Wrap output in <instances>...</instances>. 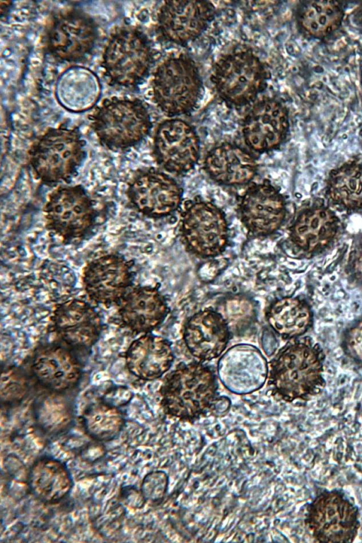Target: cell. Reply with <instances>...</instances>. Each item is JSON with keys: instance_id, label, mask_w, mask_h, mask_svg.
<instances>
[{"instance_id": "6da1fadb", "label": "cell", "mask_w": 362, "mask_h": 543, "mask_svg": "<svg viewBox=\"0 0 362 543\" xmlns=\"http://www.w3.org/2000/svg\"><path fill=\"white\" fill-rule=\"evenodd\" d=\"M325 359L323 349L311 337L290 340L269 364L268 384L274 395L292 402L320 394L325 386Z\"/></svg>"}, {"instance_id": "7a4b0ae2", "label": "cell", "mask_w": 362, "mask_h": 543, "mask_svg": "<svg viewBox=\"0 0 362 543\" xmlns=\"http://www.w3.org/2000/svg\"><path fill=\"white\" fill-rule=\"evenodd\" d=\"M216 377L201 362L180 363L165 376L160 389L165 414L194 422L210 412L217 397Z\"/></svg>"}, {"instance_id": "3957f363", "label": "cell", "mask_w": 362, "mask_h": 543, "mask_svg": "<svg viewBox=\"0 0 362 543\" xmlns=\"http://www.w3.org/2000/svg\"><path fill=\"white\" fill-rule=\"evenodd\" d=\"M86 142L74 128H49L28 151V163L36 179L45 185L69 183L86 157Z\"/></svg>"}, {"instance_id": "277c9868", "label": "cell", "mask_w": 362, "mask_h": 543, "mask_svg": "<svg viewBox=\"0 0 362 543\" xmlns=\"http://www.w3.org/2000/svg\"><path fill=\"white\" fill-rule=\"evenodd\" d=\"M268 69L247 47L228 52L214 65L211 81L219 98L231 107L254 103L267 86Z\"/></svg>"}, {"instance_id": "5b68a950", "label": "cell", "mask_w": 362, "mask_h": 543, "mask_svg": "<svg viewBox=\"0 0 362 543\" xmlns=\"http://www.w3.org/2000/svg\"><path fill=\"white\" fill-rule=\"evenodd\" d=\"M153 99L166 115L192 112L203 92V82L195 62L186 54L173 55L161 62L152 80Z\"/></svg>"}, {"instance_id": "8992f818", "label": "cell", "mask_w": 362, "mask_h": 543, "mask_svg": "<svg viewBox=\"0 0 362 543\" xmlns=\"http://www.w3.org/2000/svg\"><path fill=\"white\" fill-rule=\"evenodd\" d=\"M91 120L101 145L115 151L138 145L152 127L148 109L139 99H106L91 116Z\"/></svg>"}, {"instance_id": "52a82bcc", "label": "cell", "mask_w": 362, "mask_h": 543, "mask_svg": "<svg viewBox=\"0 0 362 543\" xmlns=\"http://www.w3.org/2000/svg\"><path fill=\"white\" fill-rule=\"evenodd\" d=\"M43 212L46 228L65 244L90 237L98 219L93 200L81 185H62L48 196Z\"/></svg>"}, {"instance_id": "ba28073f", "label": "cell", "mask_w": 362, "mask_h": 543, "mask_svg": "<svg viewBox=\"0 0 362 543\" xmlns=\"http://www.w3.org/2000/svg\"><path fill=\"white\" fill-rule=\"evenodd\" d=\"M178 235L187 252L201 258H211L228 247L229 228L218 206L202 198H194L183 203Z\"/></svg>"}, {"instance_id": "9c48e42d", "label": "cell", "mask_w": 362, "mask_h": 543, "mask_svg": "<svg viewBox=\"0 0 362 543\" xmlns=\"http://www.w3.org/2000/svg\"><path fill=\"white\" fill-rule=\"evenodd\" d=\"M153 63V51L146 35L137 28L124 26L110 35L102 66L112 84L135 88L148 76Z\"/></svg>"}, {"instance_id": "30bf717a", "label": "cell", "mask_w": 362, "mask_h": 543, "mask_svg": "<svg viewBox=\"0 0 362 543\" xmlns=\"http://www.w3.org/2000/svg\"><path fill=\"white\" fill-rule=\"evenodd\" d=\"M341 231V220L334 209L316 199L300 209L291 221L286 250L295 258H313L329 248Z\"/></svg>"}, {"instance_id": "8fae6325", "label": "cell", "mask_w": 362, "mask_h": 543, "mask_svg": "<svg viewBox=\"0 0 362 543\" xmlns=\"http://www.w3.org/2000/svg\"><path fill=\"white\" fill-rule=\"evenodd\" d=\"M305 522L317 542H351L360 527L358 508L338 491H325L308 504Z\"/></svg>"}, {"instance_id": "7c38bea8", "label": "cell", "mask_w": 362, "mask_h": 543, "mask_svg": "<svg viewBox=\"0 0 362 543\" xmlns=\"http://www.w3.org/2000/svg\"><path fill=\"white\" fill-rule=\"evenodd\" d=\"M178 182L155 168L137 170L128 183L126 196L129 206L150 218L170 216L182 202Z\"/></svg>"}, {"instance_id": "4fadbf2b", "label": "cell", "mask_w": 362, "mask_h": 543, "mask_svg": "<svg viewBox=\"0 0 362 543\" xmlns=\"http://www.w3.org/2000/svg\"><path fill=\"white\" fill-rule=\"evenodd\" d=\"M237 213L248 235L255 238L276 233L286 218L284 195L269 180L252 182L237 199Z\"/></svg>"}, {"instance_id": "5bb4252c", "label": "cell", "mask_w": 362, "mask_h": 543, "mask_svg": "<svg viewBox=\"0 0 362 543\" xmlns=\"http://www.w3.org/2000/svg\"><path fill=\"white\" fill-rule=\"evenodd\" d=\"M157 164L174 175L192 170L200 156V141L194 128L180 119H169L157 127L153 142Z\"/></svg>"}, {"instance_id": "9a60e30c", "label": "cell", "mask_w": 362, "mask_h": 543, "mask_svg": "<svg viewBox=\"0 0 362 543\" xmlns=\"http://www.w3.org/2000/svg\"><path fill=\"white\" fill-rule=\"evenodd\" d=\"M95 21L78 10L56 15L46 34L47 49L56 59L77 62L85 59L93 51L97 40Z\"/></svg>"}, {"instance_id": "2e32d148", "label": "cell", "mask_w": 362, "mask_h": 543, "mask_svg": "<svg viewBox=\"0 0 362 543\" xmlns=\"http://www.w3.org/2000/svg\"><path fill=\"white\" fill-rule=\"evenodd\" d=\"M289 129L288 110L274 97H265L256 102L241 123L245 145L258 153L279 148L286 141Z\"/></svg>"}, {"instance_id": "e0dca14e", "label": "cell", "mask_w": 362, "mask_h": 543, "mask_svg": "<svg viewBox=\"0 0 362 543\" xmlns=\"http://www.w3.org/2000/svg\"><path fill=\"white\" fill-rule=\"evenodd\" d=\"M214 4L207 1H168L158 10L156 33L165 42L184 46L198 38L215 16Z\"/></svg>"}, {"instance_id": "ac0fdd59", "label": "cell", "mask_w": 362, "mask_h": 543, "mask_svg": "<svg viewBox=\"0 0 362 543\" xmlns=\"http://www.w3.org/2000/svg\"><path fill=\"white\" fill-rule=\"evenodd\" d=\"M133 266L119 254L110 253L89 262L82 274L90 299L106 306L117 303L132 288Z\"/></svg>"}, {"instance_id": "d6986e66", "label": "cell", "mask_w": 362, "mask_h": 543, "mask_svg": "<svg viewBox=\"0 0 362 543\" xmlns=\"http://www.w3.org/2000/svg\"><path fill=\"white\" fill-rule=\"evenodd\" d=\"M30 370L38 384L58 394L75 388L83 373L75 352L62 343L38 346L31 358Z\"/></svg>"}, {"instance_id": "ffe728a7", "label": "cell", "mask_w": 362, "mask_h": 543, "mask_svg": "<svg viewBox=\"0 0 362 543\" xmlns=\"http://www.w3.org/2000/svg\"><path fill=\"white\" fill-rule=\"evenodd\" d=\"M52 321L61 343L74 352L89 350L98 340L102 330L99 314L88 303L80 299L58 304Z\"/></svg>"}, {"instance_id": "44dd1931", "label": "cell", "mask_w": 362, "mask_h": 543, "mask_svg": "<svg viewBox=\"0 0 362 543\" xmlns=\"http://www.w3.org/2000/svg\"><path fill=\"white\" fill-rule=\"evenodd\" d=\"M218 374L230 392L245 395L260 389L268 378L269 365L255 346L237 344L221 357Z\"/></svg>"}, {"instance_id": "7402d4cb", "label": "cell", "mask_w": 362, "mask_h": 543, "mask_svg": "<svg viewBox=\"0 0 362 543\" xmlns=\"http://www.w3.org/2000/svg\"><path fill=\"white\" fill-rule=\"evenodd\" d=\"M203 169L211 180L220 185L240 187L252 183L257 174L258 164L245 148L225 141L207 152Z\"/></svg>"}, {"instance_id": "603a6c76", "label": "cell", "mask_w": 362, "mask_h": 543, "mask_svg": "<svg viewBox=\"0 0 362 543\" xmlns=\"http://www.w3.org/2000/svg\"><path fill=\"white\" fill-rule=\"evenodd\" d=\"M230 335L222 315L211 308L192 315L183 327L185 344L199 361H211L221 355Z\"/></svg>"}, {"instance_id": "cb8c5ba5", "label": "cell", "mask_w": 362, "mask_h": 543, "mask_svg": "<svg viewBox=\"0 0 362 543\" xmlns=\"http://www.w3.org/2000/svg\"><path fill=\"white\" fill-rule=\"evenodd\" d=\"M122 324L134 334H147L159 327L169 308L165 297L151 286L132 287L119 302Z\"/></svg>"}, {"instance_id": "d4e9b609", "label": "cell", "mask_w": 362, "mask_h": 543, "mask_svg": "<svg viewBox=\"0 0 362 543\" xmlns=\"http://www.w3.org/2000/svg\"><path fill=\"white\" fill-rule=\"evenodd\" d=\"M124 358L126 366L133 375L143 380H153L170 369L174 355L167 339L147 333L131 343Z\"/></svg>"}, {"instance_id": "484cf974", "label": "cell", "mask_w": 362, "mask_h": 543, "mask_svg": "<svg viewBox=\"0 0 362 543\" xmlns=\"http://www.w3.org/2000/svg\"><path fill=\"white\" fill-rule=\"evenodd\" d=\"M324 195L332 209L346 214L362 212V161L349 160L331 170Z\"/></svg>"}, {"instance_id": "4316f807", "label": "cell", "mask_w": 362, "mask_h": 543, "mask_svg": "<svg viewBox=\"0 0 362 543\" xmlns=\"http://www.w3.org/2000/svg\"><path fill=\"white\" fill-rule=\"evenodd\" d=\"M58 103L72 112H83L92 108L99 100L101 84L90 69L73 66L62 73L55 88Z\"/></svg>"}, {"instance_id": "83f0119b", "label": "cell", "mask_w": 362, "mask_h": 543, "mask_svg": "<svg viewBox=\"0 0 362 543\" xmlns=\"http://www.w3.org/2000/svg\"><path fill=\"white\" fill-rule=\"evenodd\" d=\"M294 15L297 28L303 36L321 40L341 27L344 6L336 1H303L296 5Z\"/></svg>"}, {"instance_id": "f1b7e54d", "label": "cell", "mask_w": 362, "mask_h": 543, "mask_svg": "<svg viewBox=\"0 0 362 543\" xmlns=\"http://www.w3.org/2000/svg\"><path fill=\"white\" fill-rule=\"evenodd\" d=\"M73 479L66 466L49 456L37 459L28 474L33 494L43 503L54 504L64 498L73 487Z\"/></svg>"}, {"instance_id": "f546056e", "label": "cell", "mask_w": 362, "mask_h": 543, "mask_svg": "<svg viewBox=\"0 0 362 543\" xmlns=\"http://www.w3.org/2000/svg\"><path fill=\"white\" fill-rule=\"evenodd\" d=\"M265 316L272 329L284 339L303 337L313 325L312 308L300 297L286 296L274 300Z\"/></svg>"}, {"instance_id": "4dcf8cb0", "label": "cell", "mask_w": 362, "mask_h": 543, "mask_svg": "<svg viewBox=\"0 0 362 543\" xmlns=\"http://www.w3.org/2000/svg\"><path fill=\"white\" fill-rule=\"evenodd\" d=\"M82 424L90 438L105 442L113 440L119 434L125 419L119 407L102 400L91 404L85 409Z\"/></svg>"}, {"instance_id": "1f68e13d", "label": "cell", "mask_w": 362, "mask_h": 543, "mask_svg": "<svg viewBox=\"0 0 362 543\" xmlns=\"http://www.w3.org/2000/svg\"><path fill=\"white\" fill-rule=\"evenodd\" d=\"M223 317L231 334H240L255 322L256 308L246 296L235 294L223 298L216 310Z\"/></svg>"}, {"instance_id": "d6a6232c", "label": "cell", "mask_w": 362, "mask_h": 543, "mask_svg": "<svg viewBox=\"0 0 362 543\" xmlns=\"http://www.w3.org/2000/svg\"><path fill=\"white\" fill-rule=\"evenodd\" d=\"M62 401L42 402L36 412L37 425L48 435H57L69 429L72 422L69 407Z\"/></svg>"}, {"instance_id": "836d02e7", "label": "cell", "mask_w": 362, "mask_h": 543, "mask_svg": "<svg viewBox=\"0 0 362 543\" xmlns=\"http://www.w3.org/2000/svg\"><path fill=\"white\" fill-rule=\"evenodd\" d=\"M28 388L27 380L23 373L17 368H7L1 376V400L13 402L21 400Z\"/></svg>"}, {"instance_id": "e575fe53", "label": "cell", "mask_w": 362, "mask_h": 543, "mask_svg": "<svg viewBox=\"0 0 362 543\" xmlns=\"http://www.w3.org/2000/svg\"><path fill=\"white\" fill-rule=\"evenodd\" d=\"M341 346L351 361L362 365V319L355 320L346 328L342 334Z\"/></svg>"}, {"instance_id": "d590c367", "label": "cell", "mask_w": 362, "mask_h": 543, "mask_svg": "<svg viewBox=\"0 0 362 543\" xmlns=\"http://www.w3.org/2000/svg\"><path fill=\"white\" fill-rule=\"evenodd\" d=\"M168 476L163 471H153L143 479L141 492L146 501L157 503L163 498L168 488Z\"/></svg>"}, {"instance_id": "8d00e7d4", "label": "cell", "mask_w": 362, "mask_h": 543, "mask_svg": "<svg viewBox=\"0 0 362 543\" xmlns=\"http://www.w3.org/2000/svg\"><path fill=\"white\" fill-rule=\"evenodd\" d=\"M346 272L351 282L362 287V235L356 239L350 250Z\"/></svg>"}, {"instance_id": "74e56055", "label": "cell", "mask_w": 362, "mask_h": 543, "mask_svg": "<svg viewBox=\"0 0 362 543\" xmlns=\"http://www.w3.org/2000/svg\"><path fill=\"white\" fill-rule=\"evenodd\" d=\"M140 496H142L141 491L139 492L133 488H128L124 490L123 498L127 501V504L129 506L140 508L146 501L144 498H134Z\"/></svg>"}, {"instance_id": "f35d334b", "label": "cell", "mask_w": 362, "mask_h": 543, "mask_svg": "<svg viewBox=\"0 0 362 543\" xmlns=\"http://www.w3.org/2000/svg\"><path fill=\"white\" fill-rule=\"evenodd\" d=\"M230 404V400L227 397H217L212 406L211 413L216 416L223 415L229 409Z\"/></svg>"}, {"instance_id": "ab89813d", "label": "cell", "mask_w": 362, "mask_h": 543, "mask_svg": "<svg viewBox=\"0 0 362 543\" xmlns=\"http://www.w3.org/2000/svg\"><path fill=\"white\" fill-rule=\"evenodd\" d=\"M349 18L351 24L362 33V3L352 11Z\"/></svg>"}]
</instances>
